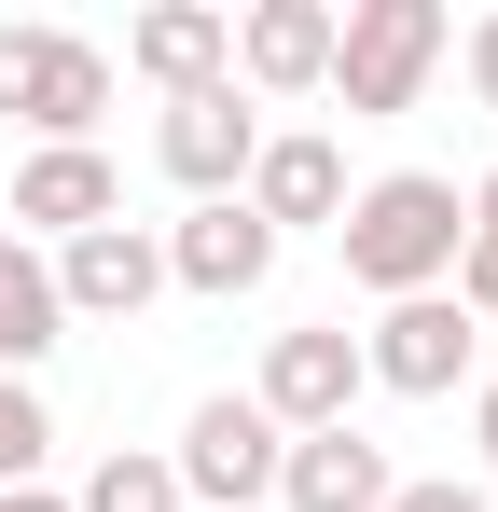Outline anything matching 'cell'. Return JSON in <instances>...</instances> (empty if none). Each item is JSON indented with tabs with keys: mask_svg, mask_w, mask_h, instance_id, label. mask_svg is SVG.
<instances>
[{
	"mask_svg": "<svg viewBox=\"0 0 498 512\" xmlns=\"http://www.w3.org/2000/svg\"><path fill=\"white\" fill-rule=\"evenodd\" d=\"M457 236H471V208H457V180H443V167L360 180V194H346V222H332V250H346V277H360L374 305L443 291V277H457Z\"/></svg>",
	"mask_w": 498,
	"mask_h": 512,
	"instance_id": "obj_1",
	"label": "cell"
},
{
	"mask_svg": "<svg viewBox=\"0 0 498 512\" xmlns=\"http://www.w3.org/2000/svg\"><path fill=\"white\" fill-rule=\"evenodd\" d=\"M70 512H180V471H166L153 443H111V457L70 485Z\"/></svg>",
	"mask_w": 498,
	"mask_h": 512,
	"instance_id": "obj_16",
	"label": "cell"
},
{
	"mask_svg": "<svg viewBox=\"0 0 498 512\" xmlns=\"http://www.w3.org/2000/svg\"><path fill=\"white\" fill-rule=\"evenodd\" d=\"M222 84H236V97H319L332 84V0H249Z\"/></svg>",
	"mask_w": 498,
	"mask_h": 512,
	"instance_id": "obj_10",
	"label": "cell"
},
{
	"mask_svg": "<svg viewBox=\"0 0 498 512\" xmlns=\"http://www.w3.org/2000/svg\"><path fill=\"white\" fill-rule=\"evenodd\" d=\"M263 277H277V236L249 222L236 194H222V208H180V222H166V291H208V305H249Z\"/></svg>",
	"mask_w": 498,
	"mask_h": 512,
	"instance_id": "obj_12",
	"label": "cell"
},
{
	"mask_svg": "<svg viewBox=\"0 0 498 512\" xmlns=\"http://www.w3.org/2000/svg\"><path fill=\"white\" fill-rule=\"evenodd\" d=\"M249 153H263V111H249L236 84H194L153 111V167L194 194V208H222V194H249Z\"/></svg>",
	"mask_w": 498,
	"mask_h": 512,
	"instance_id": "obj_7",
	"label": "cell"
},
{
	"mask_svg": "<svg viewBox=\"0 0 498 512\" xmlns=\"http://www.w3.org/2000/svg\"><path fill=\"white\" fill-rule=\"evenodd\" d=\"M388 512H498V499L457 485V471H415V485H388Z\"/></svg>",
	"mask_w": 498,
	"mask_h": 512,
	"instance_id": "obj_19",
	"label": "cell"
},
{
	"mask_svg": "<svg viewBox=\"0 0 498 512\" xmlns=\"http://www.w3.org/2000/svg\"><path fill=\"white\" fill-rule=\"evenodd\" d=\"M42 457H56L42 388H14V374H0V499H14V485H42Z\"/></svg>",
	"mask_w": 498,
	"mask_h": 512,
	"instance_id": "obj_18",
	"label": "cell"
},
{
	"mask_svg": "<svg viewBox=\"0 0 498 512\" xmlns=\"http://www.w3.org/2000/svg\"><path fill=\"white\" fill-rule=\"evenodd\" d=\"M125 70H139V84H166V97L222 84V70H236V14H222V0H153V14L125 28Z\"/></svg>",
	"mask_w": 498,
	"mask_h": 512,
	"instance_id": "obj_14",
	"label": "cell"
},
{
	"mask_svg": "<svg viewBox=\"0 0 498 512\" xmlns=\"http://www.w3.org/2000/svg\"><path fill=\"white\" fill-rule=\"evenodd\" d=\"M70 346V305H56V263L28 250V236H0V374L28 388L42 360Z\"/></svg>",
	"mask_w": 498,
	"mask_h": 512,
	"instance_id": "obj_15",
	"label": "cell"
},
{
	"mask_svg": "<svg viewBox=\"0 0 498 512\" xmlns=\"http://www.w3.org/2000/svg\"><path fill=\"white\" fill-rule=\"evenodd\" d=\"M471 346H485V319H471L457 291H415V305H374V333H360V374H374L388 402H443V388L471 374Z\"/></svg>",
	"mask_w": 498,
	"mask_h": 512,
	"instance_id": "obj_6",
	"label": "cell"
},
{
	"mask_svg": "<svg viewBox=\"0 0 498 512\" xmlns=\"http://www.w3.org/2000/svg\"><path fill=\"white\" fill-rule=\"evenodd\" d=\"M97 222H125V180H111L97 139H83V153H28V167H14V222H0V236L70 250V236H97Z\"/></svg>",
	"mask_w": 498,
	"mask_h": 512,
	"instance_id": "obj_9",
	"label": "cell"
},
{
	"mask_svg": "<svg viewBox=\"0 0 498 512\" xmlns=\"http://www.w3.org/2000/svg\"><path fill=\"white\" fill-rule=\"evenodd\" d=\"M457 208H471V236H457V277H443V291H457V305H471V319H498V167L471 180V194H457Z\"/></svg>",
	"mask_w": 498,
	"mask_h": 512,
	"instance_id": "obj_17",
	"label": "cell"
},
{
	"mask_svg": "<svg viewBox=\"0 0 498 512\" xmlns=\"http://www.w3.org/2000/svg\"><path fill=\"white\" fill-rule=\"evenodd\" d=\"M360 388H374V374H360V333H346V319L277 333V346H263V374H249V402L291 429V443H305V429H360Z\"/></svg>",
	"mask_w": 498,
	"mask_h": 512,
	"instance_id": "obj_5",
	"label": "cell"
},
{
	"mask_svg": "<svg viewBox=\"0 0 498 512\" xmlns=\"http://www.w3.org/2000/svg\"><path fill=\"white\" fill-rule=\"evenodd\" d=\"M457 56H471V84H485V111H498V14L471 28V42H457Z\"/></svg>",
	"mask_w": 498,
	"mask_h": 512,
	"instance_id": "obj_20",
	"label": "cell"
},
{
	"mask_svg": "<svg viewBox=\"0 0 498 512\" xmlns=\"http://www.w3.org/2000/svg\"><path fill=\"white\" fill-rule=\"evenodd\" d=\"M0 512H70V499H56V485H14V499H0Z\"/></svg>",
	"mask_w": 498,
	"mask_h": 512,
	"instance_id": "obj_22",
	"label": "cell"
},
{
	"mask_svg": "<svg viewBox=\"0 0 498 512\" xmlns=\"http://www.w3.org/2000/svg\"><path fill=\"white\" fill-rule=\"evenodd\" d=\"M277 457H291V429L263 416L249 388H208L180 443H166V471H180V512H263L277 499Z\"/></svg>",
	"mask_w": 498,
	"mask_h": 512,
	"instance_id": "obj_4",
	"label": "cell"
},
{
	"mask_svg": "<svg viewBox=\"0 0 498 512\" xmlns=\"http://www.w3.org/2000/svg\"><path fill=\"white\" fill-rule=\"evenodd\" d=\"M56 263V305L70 319H139L166 291V236L153 222H97V236H70V250H42Z\"/></svg>",
	"mask_w": 498,
	"mask_h": 512,
	"instance_id": "obj_11",
	"label": "cell"
},
{
	"mask_svg": "<svg viewBox=\"0 0 498 512\" xmlns=\"http://www.w3.org/2000/svg\"><path fill=\"white\" fill-rule=\"evenodd\" d=\"M0 111L28 125V153H83L111 111V56L83 28H0Z\"/></svg>",
	"mask_w": 498,
	"mask_h": 512,
	"instance_id": "obj_3",
	"label": "cell"
},
{
	"mask_svg": "<svg viewBox=\"0 0 498 512\" xmlns=\"http://www.w3.org/2000/svg\"><path fill=\"white\" fill-rule=\"evenodd\" d=\"M388 443L374 429H305L291 457H277V512H388Z\"/></svg>",
	"mask_w": 498,
	"mask_h": 512,
	"instance_id": "obj_13",
	"label": "cell"
},
{
	"mask_svg": "<svg viewBox=\"0 0 498 512\" xmlns=\"http://www.w3.org/2000/svg\"><path fill=\"white\" fill-rule=\"evenodd\" d=\"M346 194H360V180H346V153H332L319 125H263V153H249V194H236V208L291 250V236H332V222H346Z\"/></svg>",
	"mask_w": 498,
	"mask_h": 512,
	"instance_id": "obj_8",
	"label": "cell"
},
{
	"mask_svg": "<svg viewBox=\"0 0 498 512\" xmlns=\"http://www.w3.org/2000/svg\"><path fill=\"white\" fill-rule=\"evenodd\" d=\"M443 56H457V14H443V0H346V14H332V84L319 97H346V125H388V111L429 97Z\"/></svg>",
	"mask_w": 498,
	"mask_h": 512,
	"instance_id": "obj_2",
	"label": "cell"
},
{
	"mask_svg": "<svg viewBox=\"0 0 498 512\" xmlns=\"http://www.w3.org/2000/svg\"><path fill=\"white\" fill-rule=\"evenodd\" d=\"M471 443H485V471H498V374L471 388Z\"/></svg>",
	"mask_w": 498,
	"mask_h": 512,
	"instance_id": "obj_21",
	"label": "cell"
}]
</instances>
